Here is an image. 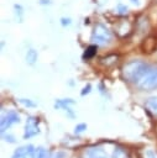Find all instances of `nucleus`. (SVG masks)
<instances>
[{"label":"nucleus","instance_id":"obj_1","mask_svg":"<svg viewBox=\"0 0 157 158\" xmlns=\"http://www.w3.org/2000/svg\"><path fill=\"white\" fill-rule=\"evenodd\" d=\"M152 65L147 64L146 62L142 60H131L127 64L124 65L122 68V77L125 80L130 81V83H135L137 84L141 78L150 70Z\"/></svg>","mask_w":157,"mask_h":158},{"label":"nucleus","instance_id":"obj_2","mask_svg":"<svg viewBox=\"0 0 157 158\" xmlns=\"http://www.w3.org/2000/svg\"><path fill=\"white\" fill-rule=\"evenodd\" d=\"M138 89L150 91L157 88V68L151 67L150 70L141 78V80L136 84Z\"/></svg>","mask_w":157,"mask_h":158},{"label":"nucleus","instance_id":"obj_3","mask_svg":"<svg viewBox=\"0 0 157 158\" xmlns=\"http://www.w3.org/2000/svg\"><path fill=\"white\" fill-rule=\"evenodd\" d=\"M91 41L95 42L96 44H106L111 41V33L110 31L101 23H98L93 31V35H91Z\"/></svg>","mask_w":157,"mask_h":158},{"label":"nucleus","instance_id":"obj_4","mask_svg":"<svg viewBox=\"0 0 157 158\" xmlns=\"http://www.w3.org/2000/svg\"><path fill=\"white\" fill-rule=\"evenodd\" d=\"M38 132H40V130H38V118H36L33 116H30L26 120V128H25L23 137L25 138H31V137L36 136Z\"/></svg>","mask_w":157,"mask_h":158},{"label":"nucleus","instance_id":"obj_5","mask_svg":"<svg viewBox=\"0 0 157 158\" xmlns=\"http://www.w3.org/2000/svg\"><path fill=\"white\" fill-rule=\"evenodd\" d=\"M20 121V116L17 112L15 111H9L6 115H4L1 117V132L4 133L12 123H16Z\"/></svg>","mask_w":157,"mask_h":158},{"label":"nucleus","instance_id":"obj_6","mask_svg":"<svg viewBox=\"0 0 157 158\" xmlns=\"http://www.w3.org/2000/svg\"><path fill=\"white\" fill-rule=\"evenodd\" d=\"M33 147L31 144L28 146H23V147H20L19 149L15 151L12 158H32L33 157Z\"/></svg>","mask_w":157,"mask_h":158},{"label":"nucleus","instance_id":"obj_7","mask_svg":"<svg viewBox=\"0 0 157 158\" xmlns=\"http://www.w3.org/2000/svg\"><path fill=\"white\" fill-rule=\"evenodd\" d=\"M85 156H87V158H106V153L99 147L90 148Z\"/></svg>","mask_w":157,"mask_h":158},{"label":"nucleus","instance_id":"obj_8","mask_svg":"<svg viewBox=\"0 0 157 158\" xmlns=\"http://www.w3.org/2000/svg\"><path fill=\"white\" fill-rule=\"evenodd\" d=\"M146 107H147L155 116H157V96H152V98L147 99V101H146Z\"/></svg>","mask_w":157,"mask_h":158},{"label":"nucleus","instance_id":"obj_9","mask_svg":"<svg viewBox=\"0 0 157 158\" xmlns=\"http://www.w3.org/2000/svg\"><path fill=\"white\" fill-rule=\"evenodd\" d=\"M36 59H37V53H36V51L30 49V51L27 52V54H26V60H27L30 64H33V63L36 62Z\"/></svg>","mask_w":157,"mask_h":158},{"label":"nucleus","instance_id":"obj_10","mask_svg":"<svg viewBox=\"0 0 157 158\" xmlns=\"http://www.w3.org/2000/svg\"><path fill=\"white\" fill-rule=\"evenodd\" d=\"M32 158H47V152L43 148H36Z\"/></svg>","mask_w":157,"mask_h":158},{"label":"nucleus","instance_id":"obj_11","mask_svg":"<svg viewBox=\"0 0 157 158\" xmlns=\"http://www.w3.org/2000/svg\"><path fill=\"white\" fill-rule=\"evenodd\" d=\"M95 51H96V46H90V47H88L87 51H85V53H84V58H87V59L91 58V57L95 54Z\"/></svg>","mask_w":157,"mask_h":158},{"label":"nucleus","instance_id":"obj_12","mask_svg":"<svg viewBox=\"0 0 157 158\" xmlns=\"http://www.w3.org/2000/svg\"><path fill=\"white\" fill-rule=\"evenodd\" d=\"M112 158H127V156H126V153H125L124 149H121V148H115L114 154H112Z\"/></svg>","mask_w":157,"mask_h":158},{"label":"nucleus","instance_id":"obj_13","mask_svg":"<svg viewBox=\"0 0 157 158\" xmlns=\"http://www.w3.org/2000/svg\"><path fill=\"white\" fill-rule=\"evenodd\" d=\"M68 104H74V101L73 100H70V99H66V100H59V101H57L56 102V107H59V106H62V105H68Z\"/></svg>","mask_w":157,"mask_h":158},{"label":"nucleus","instance_id":"obj_14","mask_svg":"<svg viewBox=\"0 0 157 158\" xmlns=\"http://www.w3.org/2000/svg\"><path fill=\"white\" fill-rule=\"evenodd\" d=\"M87 128V125L85 123H80L78 126H75V133H79V132H83L84 130Z\"/></svg>","mask_w":157,"mask_h":158},{"label":"nucleus","instance_id":"obj_15","mask_svg":"<svg viewBox=\"0 0 157 158\" xmlns=\"http://www.w3.org/2000/svg\"><path fill=\"white\" fill-rule=\"evenodd\" d=\"M90 88H91V86H90V85L88 84V85H87V86H85V88L83 89V91H82V95H84L85 93H89V91H90Z\"/></svg>","mask_w":157,"mask_h":158},{"label":"nucleus","instance_id":"obj_16","mask_svg":"<svg viewBox=\"0 0 157 158\" xmlns=\"http://www.w3.org/2000/svg\"><path fill=\"white\" fill-rule=\"evenodd\" d=\"M21 102H22V104H25V105H27V106H33V105H35V104H33V102H30V101H28V100H27V101H26V100H23V99H22V100H21Z\"/></svg>","mask_w":157,"mask_h":158},{"label":"nucleus","instance_id":"obj_17","mask_svg":"<svg viewBox=\"0 0 157 158\" xmlns=\"http://www.w3.org/2000/svg\"><path fill=\"white\" fill-rule=\"evenodd\" d=\"M70 23V19H62V25H69Z\"/></svg>","mask_w":157,"mask_h":158}]
</instances>
